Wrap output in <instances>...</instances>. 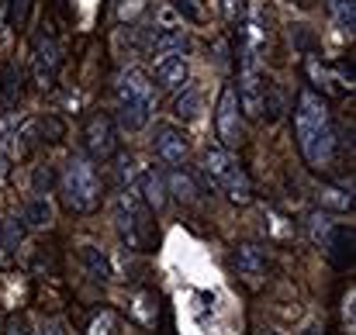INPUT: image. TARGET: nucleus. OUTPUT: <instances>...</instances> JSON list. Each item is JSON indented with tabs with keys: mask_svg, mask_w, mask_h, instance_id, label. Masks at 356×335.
Returning a JSON list of instances; mask_svg holds the SVG:
<instances>
[{
	"mask_svg": "<svg viewBox=\"0 0 356 335\" xmlns=\"http://www.w3.org/2000/svg\"><path fill=\"white\" fill-rule=\"evenodd\" d=\"M294 135H298V149L312 170H325L332 163V152H336L332 117H329L325 101L308 87L298 94V104H294Z\"/></svg>",
	"mask_w": 356,
	"mask_h": 335,
	"instance_id": "1",
	"label": "nucleus"
},
{
	"mask_svg": "<svg viewBox=\"0 0 356 335\" xmlns=\"http://www.w3.org/2000/svg\"><path fill=\"white\" fill-rule=\"evenodd\" d=\"M115 97H118V124L124 131H142L152 111H156V87L152 80L138 70V66H128L118 73V83H115Z\"/></svg>",
	"mask_w": 356,
	"mask_h": 335,
	"instance_id": "2",
	"label": "nucleus"
},
{
	"mask_svg": "<svg viewBox=\"0 0 356 335\" xmlns=\"http://www.w3.org/2000/svg\"><path fill=\"white\" fill-rule=\"evenodd\" d=\"M201 170H204L208 183L218 187L229 201L245 204V201L252 197V183H249L242 163L232 156V149H225V145H218V142H208L204 152H201Z\"/></svg>",
	"mask_w": 356,
	"mask_h": 335,
	"instance_id": "3",
	"label": "nucleus"
},
{
	"mask_svg": "<svg viewBox=\"0 0 356 335\" xmlns=\"http://www.w3.org/2000/svg\"><path fill=\"white\" fill-rule=\"evenodd\" d=\"M59 190H63V204L73 215H90L101 204V177L90 166V159L83 156H70L59 177Z\"/></svg>",
	"mask_w": 356,
	"mask_h": 335,
	"instance_id": "4",
	"label": "nucleus"
},
{
	"mask_svg": "<svg viewBox=\"0 0 356 335\" xmlns=\"http://www.w3.org/2000/svg\"><path fill=\"white\" fill-rule=\"evenodd\" d=\"M115 228H118L121 242L135 252H149L156 242V224H152V211L142 204V197L124 187L115 201Z\"/></svg>",
	"mask_w": 356,
	"mask_h": 335,
	"instance_id": "5",
	"label": "nucleus"
},
{
	"mask_svg": "<svg viewBox=\"0 0 356 335\" xmlns=\"http://www.w3.org/2000/svg\"><path fill=\"white\" fill-rule=\"evenodd\" d=\"M83 145H87V156L90 159H97V163H108V159H115L118 156V124H115V117L104 111L90 114L87 117V124H83Z\"/></svg>",
	"mask_w": 356,
	"mask_h": 335,
	"instance_id": "6",
	"label": "nucleus"
},
{
	"mask_svg": "<svg viewBox=\"0 0 356 335\" xmlns=\"http://www.w3.org/2000/svg\"><path fill=\"white\" fill-rule=\"evenodd\" d=\"M59 63H63V52H59V42L49 28H42L31 42V76L42 90H49L56 83V73H59Z\"/></svg>",
	"mask_w": 356,
	"mask_h": 335,
	"instance_id": "7",
	"label": "nucleus"
},
{
	"mask_svg": "<svg viewBox=\"0 0 356 335\" xmlns=\"http://www.w3.org/2000/svg\"><path fill=\"white\" fill-rule=\"evenodd\" d=\"M215 131H218V145H225V149H236L242 142V111H238L236 87H222V94H218Z\"/></svg>",
	"mask_w": 356,
	"mask_h": 335,
	"instance_id": "8",
	"label": "nucleus"
},
{
	"mask_svg": "<svg viewBox=\"0 0 356 335\" xmlns=\"http://www.w3.org/2000/svg\"><path fill=\"white\" fill-rule=\"evenodd\" d=\"M152 149H156V156H159L166 166H180V163L187 159L191 142H187V131H184L180 124H173V121H156V128H152Z\"/></svg>",
	"mask_w": 356,
	"mask_h": 335,
	"instance_id": "9",
	"label": "nucleus"
},
{
	"mask_svg": "<svg viewBox=\"0 0 356 335\" xmlns=\"http://www.w3.org/2000/svg\"><path fill=\"white\" fill-rule=\"evenodd\" d=\"M238 111L245 117H263V101H266V80L259 66H242L238 70Z\"/></svg>",
	"mask_w": 356,
	"mask_h": 335,
	"instance_id": "10",
	"label": "nucleus"
},
{
	"mask_svg": "<svg viewBox=\"0 0 356 335\" xmlns=\"http://www.w3.org/2000/svg\"><path fill=\"white\" fill-rule=\"evenodd\" d=\"M131 190L142 197V204H145L152 215H159V211L170 204V187H166V177H163L159 170H142V173H135Z\"/></svg>",
	"mask_w": 356,
	"mask_h": 335,
	"instance_id": "11",
	"label": "nucleus"
},
{
	"mask_svg": "<svg viewBox=\"0 0 356 335\" xmlns=\"http://www.w3.org/2000/svg\"><path fill=\"white\" fill-rule=\"evenodd\" d=\"M232 263H236L238 277H242L245 284H252V287L263 284V277L270 273V256H266V249H263V245H252V242L238 245Z\"/></svg>",
	"mask_w": 356,
	"mask_h": 335,
	"instance_id": "12",
	"label": "nucleus"
},
{
	"mask_svg": "<svg viewBox=\"0 0 356 335\" xmlns=\"http://www.w3.org/2000/svg\"><path fill=\"white\" fill-rule=\"evenodd\" d=\"M152 80H156V87H163V90H180L184 83H191L187 56H184V52L159 56V59H156V73H152Z\"/></svg>",
	"mask_w": 356,
	"mask_h": 335,
	"instance_id": "13",
	"label": "nucleus"
},
{
	"mask_svg": "<svg viewBox=\"0 0 356 335\" xmlns=\"http://www.w3.org/2000/svg\"><path fill=\"white\" fill-rule=\"evenodd\" d=\"M191 38L184 24H156L149 35V52L152 56H170V52H187Z\"/></svg>",
	"mask_w": 356,
	"mask_h": 335,
	"instance_id": "14",
	"label": "nucleus"
},
{
	"mask_svg": "<svg viewBox=\"0 0 356 335\" xmlns=\"http://www.w3.org/2000/svg\"><path fill=\"white\" fill-rule=\"evenodd\" d=\"M322 249L329 252V259H332L336 266H350V263H353V228L336 224V231L329 235V242H325Z\"/></svg>",
	"mask_w": 356,
	"mask_h": 335,
	"instance_id": "15",
	"label": "nucleus"
},
{
	"mask_svg": "<svg viewBox=\"0 0 356 335\" xmlns=\"http://www.w3.org/2000/svg\"><path fill=\"white\" fill-rule=\"evenodd\" d=\"M180 90H184V94H177V101H173V114H177V117H184V121L201 117V90H197V87H191V83H184Z\"/></svg>",
	"mask_w": 356,
	"mask_h": 335,
	"instance_id": "16",
	"label": "nucleus"
},
{
	"mask_svg": "<svg viewBox=\"0 0 356 335\" xmlns=\"http://www.w3.org/2000/svg\"><path fill=\"white\" fill-rule=\"evenodd\" d=\"M166 187H170V194H173L177 201H184V204H194V201H197V187H194V180H191L184 170H170Z\"/></svg>",
	"mask_w": 356,
	"mask_h": 335,
	"instance_id": "17",
	"label": "nucleus"
},
{
	"mask_svg": "<svg viewBox=\"0 0 356 335\" xmlns=\"http://www.w3.org/2000/svg\"><path fill=\"white\" fill-rule=\"evenodd\" d=\"M80 259H83V266H87L97 280H111V259H108L97 245H80Z\"/></svg>",
	"mask_w": 356,
	"mask_h": 335,
	"instance_id": "18",
	"label": "nucleus"
},
{
	"mask_svg": "<svg viewBox=\"0 0 356 335\" xmlns=\"http://www.w3.org/2000/svg\"><path fill=\"white\" fill-rule=\"evenodd\" d=\"M336 224L339 222H332L329 211H312V215H308V235H312V242H315V245H325L329 235L336 231Z\"/></svg>",
	"mask_w": 356,
	"mask_h": 335,
	"instance_id": "19",
	"label": "nucleus"
},
{
	"mask_svg": "<svg viewBox=\"0 0 356 335\" xmlns=\"http://www.w3.org/2000/svg\"><path fill=\"white\" fill-rule=\"evenodd\" d=\"M21 101V73L14 66L3 70V80H0V108H14Z\"/></svg>",
	"mask_w": 356,
	"mask_h": 335,
	"instance_id": "20",
	"label": "nucleus"
},
{
	"mask_svg": "<svg viewBox=\"0 0 356 335\" xmlns=\"http://www.w3.org/2000/svg\"><path fill=\"white\" fill-rule=\"evenodd\" d=\"M24 224H31V228H45V224H52V204L45 201V197H31L28 201V208H24Z\"/></svg>",
	"mask_w": 356,
	"mask_h": 335,
	"instance_id": "21",
	"label": "nucleus"
},
{
	"mask_svg": "<svg viewBox=\"0 0 356 335\" xmlns=\"http://www.w3.org/2000/svg\"><path fill=\"white\" fill-rule=\"evenodd\" d=\"M21 238H24V222H17V218L0 222V249L3 252H14L21 245Z\"/></svg>",
	"mask_w": 356,
	"mask_h": 335,
	"instance_id": "22",
	"label": "nucleus"
},
{
	"mask_svg": "<svg viewBox=\"0 0 356 335\" xmlns=\"http://www.w3.org/2000/svg\"><path fill=\"white\" fill-rule=\"evenodd\" d=\"M318 204L336 208V211H350V208H353V194H350V190H339V187H325V190L318 194Z\"/></svg>",
	"mask_w": 356,
	"mask_h": 335,
	"instance_id": "23",
	"label": "nucleus"
},
{
	"mask_svg": "<svg viewBox=\"0 0 356 335\" xmlns=\"http://www.w3.org/2000/svg\"><path fill=\"white\" fill-rule=\"evenodd\" d=\"M329 7H332L336 21H339L346 31H353L356 28V0H329Z\"/></svg>",
	"mask_w": 356,
	"mask_h": 335,
	"instance_id": "24",
	"label": "nucleus"
},
{
	"mask_svg": "<svg viewBox=\"0 0 356 335\" xmlns=\"http://www.w3.org/2000/svg\"><path fill=\"white\" fill-rule=\"evenodd\" d=\"M222 3H225V21L238 31V28L245 24L249 10H252V7H249V0H222Z\"/></svg>",
	"mask_w": 356,
	"mask_h": 335,
	"instance_id": "25",
	"label": "nucleus"
},
{
	"mask_svg": "<svg viewBox=\"0 0 356 335\" xmlns=\"http://www.w3.org/2000/svg\"><path fill=\"white\" fill-rule=\"evenodd\" d=\"M52 183H56L52 166H35V173H31V190H35V197H45V194L52 190Z\"/></svg>",
	"mask_w": 356,
	"mask_h": 335,
	"instance_id": "26",
	"label": "nucleus"
},
{
	"mask_svg": "<svg viewBox=\"0 0 356 335\" xmlns=\"http://www.w3.org/2000/svg\"><path fill=\"white\" fill-rule=\"evenodd\" d=\"M118 332V318H115V311H101L94 322H90V329L87 335H115Z\"/></svg>",
	"mask_w": 356,
	"mask_h": 335,
	"instance_id": "27",
	"label": "nucleus"
},
{
	"mask_svg": "<svg viewBox=\"0 0 356 335\" xmlns=\"http://www.w3.org/2000/svg\"><path fill=\"white\" fill-rule=\"evenodd\" d=\"M38 121V142H59L63 138V121L56 117H35Z\"/></svg>",
	"mask_w": 356,
	"mask_h": 335,
	"instance_id": "28",
	"label": "nucleus"
},
{
	"mask_svg": "<svg viewBox=\"0 0 356 335\" xmlns=\"http://www.w3.org/2000/svg\"><path fill=\"white\" fill-rule=\"evenodd\" d=\"M28 10H31V0H7V21H10L14 28H24Z\"/></svg>",
	"mask_w": 356,
	"mask_h": 335,
	"instance_id": "29",
	"label": "nucleus"
},
{
	"mask_svg": "<svg viewBox=\"0 0 356 335\" xmlns=\"http://www.w3.org/2000/svg\"><path fill=\"white\" fill-rule=\"evenodd\" d=\"M308 73H312V76L318 80L315 87H322V90H332V83H336V80H332V73H329L325 66H318V59H315V56L308 59Z\"/></svg>",
	"mask_w": 356,
	"mask_h": 335,
	"instance_id": "30",
	"label": "nucleus"
},
{
	"mask_svg": "<svg viewBox=\"0 0 356 335\" xmlns=\"http://www.w3.org/2000/svg\"><path fill=\"white\" fill-rule=\"evenodd\" d=\"M170 7H177L187 21H204V7L194 3V0H170Z\"/></svg>",
	"mask_w": 356,
	"mask_h": 335,
	"instance_id": "31",
	"label": "nucleus"
},
{
	"mask_svg": "<svg viewBox=\"0 0 356 335\" xmlns=\"http://www.w3.org/2000/svg\"><path fill=\"white\" fill-rule=\"evenodd\" d=\"M31 335H66V329H63V322H56V318H42Z\"/></svg>",
	"mask_w": 356,
	"mask_h": 335,
	"instance_id": "32",
	"label": "nucleus"
},
{
	"mask_svg": "<svg viewBox=\"0 0 356 335\" xmlns=\"http://www.w3.org/2000/svg\"><path fill=\"white\" fill-rule=\"evenodd\" d=\"M142 7H145V0H124V3H121V10H118V17L121 21H128V17H135Z\"/></svg>",
	"mask_w": 356,
	"mask_h": 335,
	"instance_id": "33",
	"label": "nucleus"
},
{
	"mask_svg": "<svg viewBox=\"0 0 356 335\" xmlns=\"http://www.w3.org/2000/svg\"><path fill=\"white\" fill-rule=\"evenodd\" d=\"M3 335H31V332H28L24 318H7V325H3Z\"/></svg>",
	"mask_w": 356,
	"mask_h": 335,
	"instance_id": "34",
	"label": "nucleus"
},
{
	"mask_svg": "<svg viewBox=\"0 0 356 335\" xmlns=\"http://www.w3.org/2000/svg\"><path fill=\"white\" fill-rule=\"evenodd\" d=\"M7 177H10V159L0 152V190H3V183H7Z\"/></svg>",
	"mask_w": 356,
	"mask_h": 335,
	"instance_id": "35",
	"label": "nucleus"
},
{
	"mask_svg": "<svg viewBox=\"0 0 356 335\" xmlns=\"http://www.w3.org/2000/svg\"><path fill=\"white\" fill-rule=\"evenodd\" d=\"M305 335H318V325H308V329H305Z\"/></svg>",
	"mask_w": 356,
	"mask_h": 335,
	"instance_id": "36",
	"label": "nucleus"
},
{
	"mask_svg": "<svg viewBox=\"0 0 356 335\" xmlns=\"http://www.w3.org/2000/svg\"><path fill=\"white\" fill-rule=\"evenodd\" d=\"M256 335H277V332H270V329H263V332H256Z\"/></svg>",
	"mask_w": 356,
	"mask_h": 335,
	"instance_id": "37",
	"label": "nucleus"
}]
</instances>
